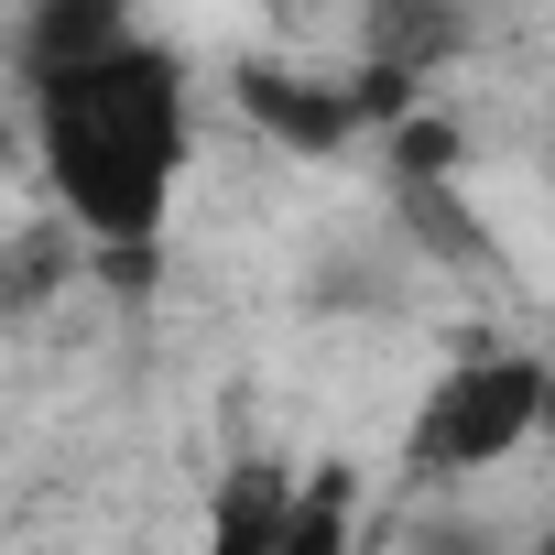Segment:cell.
I'll list each match as a JSON object with an SVG mask.
<instances>
[{
  "mask_svg": "<svg viewBox=\"0 0 555 555\" xmlns=\"http://www.w3.org/2000/svg\"><path fill=\"white\" fill-rule=\"evenodd\" d=\"M34 131L55 164V196L77 207L88 240L142 250L164 196H175V153H185V88L153 44H120L55 88H34Z\"/></svg>",
  "mask_w": 555,
  "mask_h": 555,
  "instance_id": "1",
  "label": "cell"
},
{
  "mask_svg": "<svg viewBox=\"0 0 555 555\" xmlns=\"http://www.w3.org/2000/svg\"><path fill=\"white\" fill-rule=\"evenodd\" d=\"M533 414H544V371L533 360H468V371H447L425 392L414 468H490V457H512L533 436Z\"/></svg>",
  "mask_w": 555,
  "mask_h": 555,
  "instance_id": "2",
  "label": "cell"
},
{
  "mask_svg": "<svg viewBox=\"0 0 555 555\" xmlns=\"http://www.w3.org/2000/svg\"><path fill=\"white\" fill-rule=\"evenodd\" d=\"M240 109L272 131V142H295V153H327L360 131V99L349 88H306V77H240Z\"/></svg>",
  "mask_w": 555,
  "mask_h": 555,
  "instance_id": "3",
  "label": "cell"
},
{
  "mask_svg": "<svg viewBox=\"0 0 555 555\" xmlns=\"http://www.w3.org/2000/svg\"><path fill=\"white\" fill-rule=\"evenodd\" d=\"M120 44H131V34H120L109 0H55V12H34V34H23V77H34V88H55V77H77V66L120 55Z\"/></svg>",
  "mask_w": 555,
  "mask_h": 555,
  "instance_id": "4",
  "label": "cell"
},
{
  "mask_svg": "<svg viewBox=\"0 0 555 555\" xmlns=\"http://www.w3.org/2000/svg\"><path fill=\"white\" fill-rule=\"evenodd\" d=\"M295 479L284 468H240L229 490H218V533H207V555H284V533H295Z\"/></svg>",
  "mask_w": 555,
  "mask_h": 555,
  "instance_id": "5",
  "label": "cell"
},
{
  "mask_svg": "<svg viewBox=\"0 0 555 555\" xmlns=\"http://www.w3.org/2000/svg\"><path fill=\"white\" fill-rule=\"evenodd\" d=\"M349 468H317L306 479V501H295V533H284V555H349Z\"/></svg>",
  "mask_w": 555,
  "mask_h": 555,
  "instance_id": "6",
  "label": "cell"
},
{
  "mask_svg": "<svg viewBox=\"0 0 555 555\" xmlns=\"http://www.w3.org/2000/svg\"><path fill=\"white\" fill-rule=\"evenodd\" d=\"M447 164H457V131H447V120H414V131H403V175L425 185V175H447Z\"/></svg>",
  "mask_w": 555,
  "mask_h": 555,
  "instance_id": "7",
  "label": "cell"
},
{
  "mask_svg": "<svg viewBox=\"0 0 555 555\" xmlns=\"http://www.w3.org/2000/svg\"><path fill=\"white\" fill-rule=\"evenodd\" d=\"M544 555H555V544H544Z\"/></svg>",
  "mask_w": 555,
  "mask_h": 555,
  "instance_id": "8",
  "label": "cell"
}]
</instances>
